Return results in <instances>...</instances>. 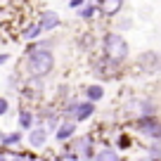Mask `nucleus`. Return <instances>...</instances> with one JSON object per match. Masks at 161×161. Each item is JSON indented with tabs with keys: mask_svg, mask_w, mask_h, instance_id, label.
Returning <instances> with one entry per match:
<instances>
[{
	"mask_svg": "<svg viewBox=\"0 0 161 161\" xmlns=\"http://www.w3.org/2000/svg\"><path fill=\"white\" fill-rule=\"evenodd\" d=\"M26 62H29L31 76H36V78H45L55 69V55L47 47H33V50H29V59Z\"/></svg>",
	"mask_w": 161,
	"mask_h": 161,
	"instance_id": "f257e3e1",
	"label": "nucleus"
},
{
	"mask_svg": "<svg viewBox=\"0 0 161 161\" xmlns=\"http://www.w3.org/2000/svg\"><path fill=\"white\" fill-rule=\"evenodd\" d=\"M102 47H104V55L109 57L111 62H123V59H128V52H130L126 38H123L121 33H116V31L104 33V38H102Z\"/></svg>",
	"mask_w": 161,
	"mask_h": 161,
	"instance_id": "f03ea898",
	"label": "nucleus"
},
{
	"mask_svg": "<svg viewBox=\"0 0 161 161\" xmlns=\"http://www.w3.org/2000/svg\"><path fill=\"white\" fill-rule=\"evenodd\" d=\"M156 104L152 100H145V97H135V100H128L123 104V116L126 119H147V116H156Z\"/></svg>",
	"mask_w": 161,
	"mask_h": 161,
	"instance_id": "7ed1b4c3",
	"label": "nucleus"
},
{
	"mask_svg": "<svg viewBox=\"0 0 161 161\" xmlns=\"http://www.w3.org/2000/svg\"><path fill=\"white\" fill-rule=\"evenodd\" d=\"M62 114L66 116V121H74V123H80V121H88L92 114H95V104L88 100L83 102H71V104H66V109L62 111Z\"/></svg>",
	"mask_w": 161,
	"mask_h": 161,
	"instance_id": "20e7f679",
	"label": "nucleus"
},
{
	"mask_svg": "<svg viewBox=\"0 0 161 161\" xmlns=\"http://www.w3.org/2000/svg\"><path fill=\"white\" fill-rule=\"evenodd\" d=\"M135 130L142 137H149V140H161V119L156 116H147V119L135 121Z\"/></svg>",
	"mask_w": 161,
	"mask_h": 161,
	"instance_id": "39448f33",
	"label": "nucleus"
},
{
	"mask_svg": "<svg viewBox=\"0 0 161 161\" xmlns=\"http://www.w3.org/2000/svg\"><path fill=\"white\" fill-rule=\"evenodd\" d=\"M47 135H50V130H47L45 126H33L29 130V145L33 147V149H40V147H45Z\"/></svg>",
	"mask_w": 161,
	"mask_h": 161,
	"instance_id": "423d86ee",
	"label": "nucleus"
},
{
	"mask_svg": "<svg viewBox=\"0 0 161 161\" xmlns=\"http://www.w3.org/2000/svg\"><path fill=\"white\" fill-rule=\"evenodd\" d=\"M137 64L142 66V69H147V71H159L161 69V55L159 52H142L140 57H137Z\"/></svg>",
	"mask_w": 161,
	"mask_h": 161,
	"instance_id": "0eeeda50",
	"label": "nucleus"
},
{
	"mask_svg": "<svg viewBox=\"0 0 161 161\" xmlns=\"http://www.w3.org/2000/svg\"><path fill=\"white\" fill-rule=\"evenodd\" d=\"M55 137H57L59 142L74 140V137H76V123H74V121H62L59 128L55 130Z\"/></svg>",
	"mask_w": 161,
	"mask_h": 161,
	"instance_id": "6e6552de",
	"label": "nucleus"
},
{
	"mask_svg": "<svg viewBox=\"0 0 161 161\" xmlns=\"http://www.w3.org/2000/svg\"><path fill=\"white\" fill-rule=\"evenodd\" d=\"M38 24H40L43 31H52V29L59 26V14H57V12H43L40 19H38Z\"/></svg>",
	"mask_w": 161,
	"mask_h": 161,
	"instance_id": "1a4fd4ad",
	"label": "nucleus"
},
{
	"mask_svg": "<svg viewBox=\"0 0 161 161\" xmlns=\"http://www.w3.org/2000/svg\"><path fill=\"white\" fill-rule=\"evenodd\" d=\"M121 7H123V0H100V10L104 12V14H109V17L119 14Z\"/></svg>",
	"mask_w": 161,
	"mask_h": 161,
	"instance_id": "9d476101",
	"label": "nucleus"
},
{
	"mask_svg": "<svg viewBox=\"0 0 161 161\" xmlns=\"http://www.w3.org/2000/svg\"><path fill=\"white\" fill-rule=\"evenodd\" d=\"M92 161H121V154H119V149H114V147H104V149H100L95 154Z\"/></svg>",
	"mask_w": 161,
	"mask_h": 161,
	"instance_id": "9b49d317",
	"label": "nucleus"
},
{
	"mask_svg": "<svg viewBox=\"0 0 161 161\" xmlns=\"http://www.w3.org/2000/svg\"><path fill=\"white\" fill-rule=\"evenodd\" d=\"M102 97H104V88H102V86L92 83V86L86 88V100H88V102H92V104H95V102H100Z\"/></svg>",
	"mask_w": 161,
	"mask_h": 161,
	"instance_id": "f8f14e48",
	"label": "nucleus"
},
{
	"mask_svg": "<svg viewBox=\"0 0 161 161\" xmlns=\"http://www.w3.org/2000/svg\"><path fill=\"white\" fill-rule=\"evenodd\" d=\"M19 128L21 130H31L33 128V111H29V109L19 111Z\"/></svg>",
	"mask_w": 161,
	"mask_h": 161,
	"instance_id": "ddd939ff",
	"label": "nucleus"
},
{
	"mask_svg": "<svg viewBox=\"0 0 161 161\" xmlns=\"http://www.w3.org/2000/svg\"><path fill=\"white\" fill-rule=\"evenodd\" d=\"M40 33H43V29H40V24L36 21V24H29V26H26V29H24V33H21V36H24L26 40H36Z\"/></svg>",
	"mask_w": 161,
	"mask_h": 161,
	"instance_id": "4468645a",
	"label": "nucleus"
},
{
	"mask_svg": "<svg viewBox=\"0 0 161 161\" xmlns=\"http://www.w3.org/2000/svg\"><path fill=\"white\" fill-rule=\"evenodd\" d=\"M147 156L152 161H161V140H152V145L147 147Z\"/></svg>",
	"mask_w": 161,
	"mask_h": 161,
	"instance_id": "2eb2a0df",
	"label": "nucleus"
},
{
	"mask_svg": "<svg viewBox=\"0 0 161 161\" xmlns=\"http://www.w3.org/2000/svg\"><path fill=\"white\" fill-rule=\"evenodd\" d=\"M21 130H14V133H10V135H0V140H3V145L5 147H12V145H19L21 142Z\"/></svg>",
	"mask_w": 161,
	"mask_h": 161,
	"instance_id": "dca6fc26",
	"label": "nucleus"
},
{
	"mask_svg": "<svg viewBox=\"0 0 161 161\" xmlns=\"http://www.w3.org/2000/svg\"><path fill=\"white\" fill-rule=\"evenodd\" d=\"M55 161H80V156L76 154V152H71V149H66V152H62L59 156H57Z\"/></svg>",
	"mask_w": 161,
	"mask_h": 161,
	"instance_id": "f3484780",
	"label": "nucleus"
},
{
	"mask_svg": "<svg viewBox=\"0 0 161 161\" xmlns=\"http://www.w3.org/2000/svg\"><path fill=\"white\" fill-rule=\"evenodd\" d=\"M80 19H92L95 17V5H86V7H80Z\"/></svg>",
	"mask_w": 161,
	"mask_h": 161,
	"instance_id": "a211bd4d",
	"label": "nucleus"
},
{
	"mask_svg": "<svg viewBox=\"0 0 161 161\" xmlns=\"http://www.w3.org/2000/svg\"><path fill=\"white\" fill-rule=\"evenodd\" d=\"M7 109H10V102H7L5 97H0V116H5Z\"/></svg>",
	"mask_w": 161,
	"mask_h": 161,
	"instance_id": "6ab92c4d",
	"label": "nucleus"
},
{
	"mask_svg": "<svg viewBox=\"0 0 161 161\" xmlns=\"http://www.w3.org/2000/svg\"><path fill=\"white\" fill-rule=\"evenodd\" d=\"M12 161H36V159H33L31 154H17V156H14Z\"/></svg>",
	"mask_w": 161,
	"mask_h": 161,
	"instance_id": "aec40b11",
	"label": "nucleus"
},
{
	"mask_svg": "<svg viewBox=\"0 0 161 161\" xmlns=\"http://www.w3.org/2000/svg\"><path fill=\"white\" fill-rule=\"evenodd\" d=\"M7 62H10V55H7V52H0V66L7 64Z\"/></svg>",
	"mask_w": 161,
	"mask_h": 161,
	"instance_id": "412c9836",
	"label": "nucleus"
},
{
	"mask_svg": "<svg viewBox=\"0 0 161 161\" xmlns=\"http://www.w3.org/2000/svg\"><path fill=\"white\" fill-rule=\"evenodd\" d=\"M86 0H69V7H80Z\"/></svg>",
	"mask_w": 161,
	"mask_h": 161,
	"instance_id": "4be33fe9",
	"label": "nucleus"
},
{
	"mask_svg": "<svg viewBox=\"0 0 161 161\" xmlns=\"http://www.w3.org/2000/svg\"><path fill=\"white\" fill-rule=\"evenodd\" d=\"M130 161H152L149 156H145V159H130Z\"/></svg>",
	"mask_w": 161,
	"mask_h": 161,
	"instance_id": "5701e85b",
	"label": "nucleus"
},
{
	"mask_svg": "<svg viewBox=\"0 0 161 161\" xmlns=\"http://www.w3.org/2000/svg\"><path fill=\"white\" fill-rule=\"evenodd\" d=\"M0 161H12V159H7L5 154H0Z\"/></svg>",
	"mask_w": 161,
	"mask_h": 161,
	"instance_id": "b1692460",
	"label": "nucleus"
},
{
	"mask_svg": "<svg viewBox=\"0 0 161 161\" xmlns=\"http://www.w3.org/2000/svg\"><path fill=\"white\" fill-rule=\"evenodd\" d=\"M40 161H55V159H40Z\"/></svg>",
	"mask_w": 161,
	"mask_h": 161,
	"instance_id": "393cba45",
	"label": "nucleus"
}]
</instances>
